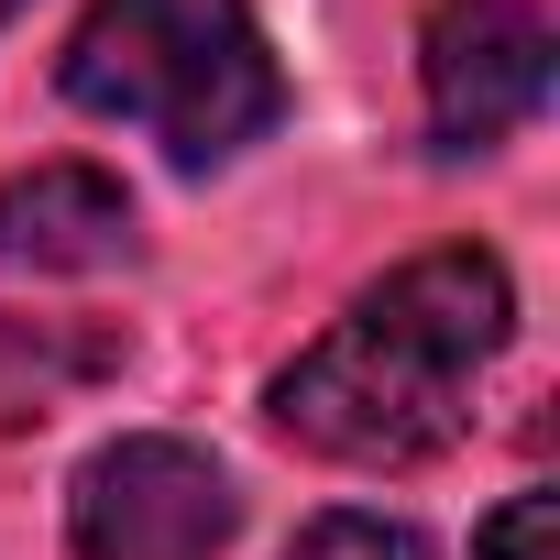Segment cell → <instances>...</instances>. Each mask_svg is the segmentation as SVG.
Instances as JSON below:
<instances>
[{"instance_id": "cell-1", "label": "cell", "mask_w": 560, "mask_h": 560, "mask_svg": "<svg viewBox=\"0 0 560 560\" xmlns=\"http://www.w3.org/2000/svg\"><path fill=\"white\" fill-rule=\"evenodd\" d=\"M516 341V275L483 242H440L363 287L287 374H275V429L352 472H418L472 440V385Z\"/></svg>"}, {"instance_id": "cell-2", "label": "cell", "mask_w": 560, "mask_h": 560, "mask_svg": "<svg viewBox=\"0 0 560 560\" xmlns=\"http://www.w3.org/2000/svg\"><path fill=\"white\" fill-rule=\"evenodd\" d=\"M56 89L89 121H132L187 176L231 165L287 121V67H275L253 0H89L56 56Z\"/></svg>"}, {"instance_id": "cell-3", "label": "cell", "mask_w": 560, "mask_h": 560, "mask_svg": "<svg viewBox=\"0 0 560 560\" xmlns=\"http://www.w3.org/2000/svg\"><path fill=\"white\" fill-rule=\"evenodd\" d=\"M231 527H242L231 472L176 429H132V440L89 451L67 483V549L78 560H220Z\"/></svg>"}, {"instance_id": "cell-4", "label": "cell", "mask_w": 560, "mask_h": 560, "mask_svg": "<svg viewBox=\"0 0 560 560\" xmlns=\"http://www.w3.org/2000/svg\"><path fill=\"white\" fill-rule=\"evenodd\" d=\"M560 67V34L538 0H440L429 34H418V89H429V132L451 154L505 143L516 121H538Z\"/></svg>"}, {"instance_id": "cell-5", "label": "cell", "mask_w": 560, "mask_h": 560, "mask_svg": "<svg viewBox=\"0 0 560 560\" xmlns=\"http://www.w3.org/2000/svg\"><path fill=\"white\" fill-rule=\"evenodd\" d=\"M132 253V198L100 165H34L0 187V275H110Z\"/></svg>"}, {"instance_id": "cell-6", "label": "cell", "mask_w": 560, "mask_h": 560, "mask_svg": "<svg viewBox=\"0 0 560 560\" xmlns=\"http://www.w3.org/2000/svg\"><path fill=\"white\" fill-rule=\"evenodd\" d=\"M287 560H440L407 516H363V505H330V516H308L298 527V549Z\"/></svg>"}, {"instance_id": "cell-7", "label": "cell", "mask_w": 560, "mask_h": 560, "mask_svg": "<svg viewBox=\"0 0 560 560\" xmlns=\"http://www.w3.org/2000/svg\"><path fill=\"white\" fill-rule=\"evenodd\" d=\"M472 560H560V494H505L483 527H472Z\"/></svg>"}, {"instance_id": "cell-8", "label": "cell", "mask_w": 560, "mask_h": 560, "mask_svg": "<svg viewBox=\"0 0 560 560\" xmlns=\"http://www.w3.org/2000/svg\"><path fill=\"white\" fill-rule=\"evenodd\" d=\"M12 12H23V0H0V23H12Z\"/></svg>"}]
</instances>
